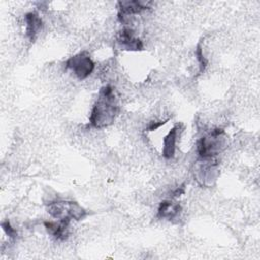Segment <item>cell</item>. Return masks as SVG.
<instances>
[{
  "label": "cell",
  "mask_w": 260,
  "mask_h": 260,
  "mask_svg": "<svg viewBox=\"0 0 260 260\" xmlns=\"http://www.w3.org/2000/svg\"><path fill=\"white\" fill-rule=\"evenodd\" d=\"M118 113V105L114 89L111 85H106L100 90L96 103L94 104L89 123L94 128H103L111 125Z\"/></svg>",
  "instance_id": "1"
},
{
  "label": "cell",
  "mask_w": 260,
  "mask_h": 260,
  "mask_svg": "<svg viewBox=\"0 0 260 260\" xmlns=\"http://www.w3.org/2000/svg\"><path fill=\"white\" fill-rule=\"evenodd\" d=\"M225 145L224 131L216 128L208 135L199 139L197 143L198 155L203 159H210L218 154Z\"/></svg>",
  "instance_id": "2"
},
{
  "label": "cell",
  "mask_w": 260,
  "mask_h": 260,
  "mask_svg": "<svg viewBox=\"0 0 260 260\" xmlns=\"http://www.w3.org/2000/svg\"><path fill=\"white\" fill-rule=\"evenodd\" d=\"M66 67L71 69L74 75L79 79H84L92 72L94 63L87 53L82 52L70 57L66 61Z\"/></svg>",
  "instance_id": "3"
},
{
  "label": "cell",
  "mask_w": 260,
  "mask_h": 260,
  "mask_svg": "<svg viewBox=\"0 0 260 260\" xmlns=\"http://www.w3.org/2000/svg\"><path fill=\"white\" fill-rule=\"evenodd\" d=\"M149 2L142 1H120L119 2V20L124 22L130 15L141 12L142 10L149 8Z\"/></svg>",
  "instance_id": "4"
},
{
  "label": "cell",
  "mask_w": 260,
  "mask_h": 260,
  "mask_svg": "<svg viewBox=\"0 0 260 260\" xmlns=\"http://www.w3.org/2000/svg\"><path fill=\"white\" fill-rule=\"evenodd\" d=\"M117 42L125 50L138 51L143 48L142 42L135 37L133 29L130 27H124L117 35Z\"/></svg>",
  "instance_id": "5"
},
{
  "label": "cell",
  "mask_w": 260,
  "mask_h": 260,
  "mask_svg": "<svg viewBox=\"0 0 260 260\" xmlns=\"http://www.w3.org/2000/svg\"><path fill=\"white\" fill-rule=\"evenodd\" d=\"M24 19H25V34L27 38L31 42H34L43 27V21L41 17L35 12L26 13L24 16Z\"/></svg>",
  "instance_id": "6"
},
{
  "label": "cell",
  "mask_w": 260,
  "mask_h": 260,
  "mask_svg": "<svg viewBox=\"0 0 260 260\" xmlns=\"http://www.w3.org/2000/svg\"><path fill=\"white\" fill-rule=\"evenodd\" d=\"M70 219H59V221H45V228L48 233L57 240H65L68 236V226Z\"/></svg>",
  "instance_id": "7"
},
{
  "label": "cell",
  "mask_w": 260,
  "mask_h": 260,
  "mask_svg": "<svg viewBox=\"0 0 260 260\" xmlns=\"http://www.w3.org/2000/svg\"><path fill=\"white\" fill-rule=\"evenodd\" d=\"M181 211V206L179 203L174 202L172 200H165L162 201L157 210V216L159 218L166 219H174L176 216L179 215Z\"/></svg>",
  "instance_id": "8"
},
{
  "label": "cell",
  "mask_w": 260,
  "mask_h": 260,
  "mask_svg": "<svg viewBox=\"0 0 260 260\" xmlns=\"http://www.w3.org/2000/svg\"><path fill=\"white\" fill-rule=\"evenodd\" d=\"M179 127L175 126L168 135L164 138V147H162V155L167 158H171L175 154L176 150V142L178 137Z\"/></svg>",
  "instance_id": "9"
},
{
  "label": "cell",
  "mask_w": 260,
  "mask_h": 260,
  "mask_svg": "<svg viewBox=\"0 0 260 260\" xmlns=\"http://www.w3.org/2000/svg\"><path fill=\"white\" fill-rule=\"evenodd\" d=\"M196 57L197 60L199 62V67H200V72H203L206 65H207V60L205 59V57L203 56V51H202V47L201 44L197 45V49H196Z\"/></svg>",
  "instance_id": "10"
},
{
  "label": "cell",
  "mask_w": 260,
  "mask_h": 260,
  "mask_svg": "<svg viewBox=\"0 0 260 260\" xmlns=\"http://www.w3.org/2000/svg\"><path fill=\"white\" fill-rule=\"evenodd\" d=\"M1 226L3 229V231L5 232V234L10 237V238H15L17 236V232L15 229H13L10 224V222L8 220H5L1 223Z\"/></svg>",
  "instance_id": "11"
},
{
  "label": "cell",
  "mask_w": 260,
  "mask_h": 260,
  "mask_svg": "<svg viewBox=\"0 0 260 260\" xmlns=\"http://www.w3.org/2000/svg\"><path fill=\"white\" fill-rule=\"evenodd\" d=\"M165 122H151L150 125L148 126V130H156L158 127H160L161 125H164Z\"/></svg>",
  "instance_id": "12"
},
{
  "label": "cell",
  "mask_w": 260,
  "mask_h": 260,
  "mask_svg": "<svg viewBox=\"0 0 260 260\" xmlns=\"http://www.w3.org/2000/svg\"><path fill=\"white\" fill-rule=\"evenodd\" d=\"M185 191V185H181L179 188H177L174 192H173V196H180L181 194H183Z\"/></svg>",
  "instance_id": "13"
}]
</instances>
